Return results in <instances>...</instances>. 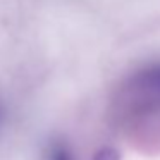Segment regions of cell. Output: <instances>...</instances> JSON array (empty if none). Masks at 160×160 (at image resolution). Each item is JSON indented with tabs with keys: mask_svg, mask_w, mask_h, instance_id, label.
Instances as JSON below:
<instances>
[{
	"mask_svg": "<svg viewBox=\"0 0 160 160\" xmlns=\"http://www.w3.org/2000/svg\"><path fill=\"white\" fill-rule=\"evenodd\" d=\"M47 160H74V157L64 143H53L47 152Z\"/></svg>",
	"mask_w": 160,
	"mask_h": 160,
	"instance_id": "cell-2",
	"label": "cell"
},
{
	"mask_svg": "<svg viewBox=\"0 0 160 160\" xmlns=\"http://www.w3.org/2000/svg\"><path fill=\"white\" fill-rule=\"evenodd\" d=\"M91 160H121V153L112 146H105V148L98 150Z\"/></svg>",
	"mask_w": 160,
	"mask_h": 160,
	"instance_id": "cell-3",
	"label": "cell"
},
{
	"mask_svg": "<svg viewBox=\"0 0 160 160\" xmlns=\"http://www.w3.org/2000/svg\"><path fill=\"white\" fill-rule=\"evenodd\" d=\"M136 88L145 95L148 102L160 105V66L146 69L136 78Z\"/></svg>",
	"mask_w": 160,
	"mask_h": 160,
	"instance_id": "cell-1",
	"label": "cell"
}]
</instances>
